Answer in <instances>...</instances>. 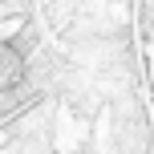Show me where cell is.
I'll return each mask as SVG.
<instances>
[{
  "label": "cell",
  "mask_w": 154,
  "mask_h": 154,
  "mask_svg": "<svg viewBox=\"0 0 154 154\" xmlns=\"http://www.w3.org/2000/svg\"><path fill=\"white\" fill-rule=\"evenodd\" d=\"M24 73H29L24 53L16 45H8V41H0V93H12L16 85L24 81Z\"/></svg>",
  "instance_id": "6da1fadb"
}]
</instances>
